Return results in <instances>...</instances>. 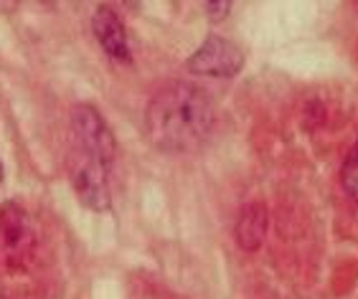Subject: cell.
Returning <instances> with one entry per match:
<instances>
[{
  "mask_svg": "<svg viewBox=\"0 0 358 299\" xmlns=\"http://www.w3.org/2000/svg\"><path fill=\"white\" fill-rule=\"evenodd\" d=\"M66 168H69L71 188L84 208L96 213L110 211L112 196H110V168L104 160L92 155H84L79 150L69 147L66 155Z\"/></svg>",
  "mask_w": 358,
  "mask_h": 299,
  "instance_id": "obj_2",
  "label": "cell"
},
{
  "mask_svg": "<svg viewBox=\"0 0 358 299\" xmlns=\"http://www.w3.org/2000/svg\"><path fill=\"white\" fill-rule=\"evenodd\" d=\"M214 122L211 96L188 82L163 87L145 109V135L152 147L168 155L196 152L208 140Z\"/></svg>",
  "mask_w": 358,
  "mask_h": 299,
  "instance_id": "obj_1",
  "label": "cell"
},
{
  "mask_svg": "<svg viewBox=\"0 0 358 299\" xmlns=\"http://www.w3.org/2000/svg\"><path fill=\"white\" fill-rule=\"evenodd\" d=\"M92 34H94L96 43L102 46V51L110 56L112 61L117 64L132 61L127 31H124L120 15L110 6H99L94 10V15H92Z\"/></svg>",
  "mask_w": 358,
  "mask_h": 299,
  "instance_id": "obj_6",
  "label": "cell"
},
{
  "mask_svg": "<svg viewBox=\"0 0 358 299\" xmlns=\"http://www.w3.org/2000/svg\"><path fill=\"white\" fill-rule=\"evenodd\" d=\"M0 251L13 266L28 261L34 251L31 218L15 200L0 205Z\"/></svg>",
  "mask_w": 358,
  "mask_h": 299,
  "instance_id": "obj_5",
  "label": "cell"
},
{
  "mask_svg": "<svg viewBox=\"0 0 358 299\" xmlns=\"http://www.w3.org/2000/svg\"><path fill=\"white\" fill-rule=\"evenodd\" d=\"M186 68L196 76H216V79H231L244 68V51L229 38L208 36L191 56Z\"/></svg>",
  "mask_w": 358,
  "mask_h": 299,
  "instance_id": "obj_4",
  "label": "cell"
},
{
  "mask_svg": "<svg viewBox=\"0 0 358 299\" xmlns=\"http://www.w3.org/2000/svg\"><path fill=\"white\" fill-rule=\"evenodd\" d=\"M203 10L208 13L211 21H221V18H227V13L231 10V3H206Z\"/></svg>",
  "mask_w": 358,
  "mask_h": 299,
  "instance_id": "obj_9",
  "label": "cell"
},
{
  "mask_svg": "<svg viewBox=\"0 0 358 299\" xmlns=\"http://www.w3.org/2000/svg\"><path fill=\"white\" fill-rule=\"evenodd\" d=\"M0 183H3V163H0Z\"/></svg>",
  "mask_w": 358,
  "mask_h": 299,
  "instance_id": "obj_10",
  "label": "cell"
},
{
  "mask_svg": "<svg viewBox=\"0 0 358 299\" xmlns=\"http://www.w3.org/2000/svg\"><path fill=\"white\" fill-rule=\"evenodd\" d=\"M69 137L71 150H79L84 155L99 157L107 165L115 163L117 145L112 137V129L107 127L99 109L92 104H74L69 112Z\"/></svg>",
  "mask_w": 358,
  "mask_h": 299,
  "instance_id": "obj_3",
  "label": "cell"
},
{
  "mask_svg": "<svg viewBox=\"0 0 358 299\" xmlns=\"http://www.w3.org/2000/svg\"><path fill=\"white\" fill-rule=\"evenodd\" d=\"M341 185H343V193L351 198L353 203H358V140L348 155L343 160V168H341Z\"/></svg>",
  "mask_w": 358,
  "mask_h": 299,
  "instance_id": "obj_8",
  "label": "cell"
},
{
  "mask_svg": "<svg viewBox=\"0 0 358 299\" xmlns=\"http://www.w3.org/2000/svg\"><path fill=\"white\" fill-rule=\"evenodd\" d=\"M264 236H267V211L259 203H249L241 211L239 221H236V228H234L236 244L244 251H257L264 244Z\"/></svg>",
  "mask_w": 358,
  "mask_h": 299,
  "instance_id": "obj_7",
  "label": "cell"
}]
</instances>
